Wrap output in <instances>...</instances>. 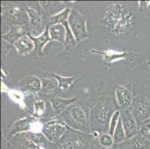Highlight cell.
<instances>
[{"label":"cell","instance_id":"cell-1","mask_svg":"<svg viewBox=\"0 0 150 149\" xmlns=\"http://www.w3.org/2000/svg\"><path fill=\"white\" fill-rule=\"evenodd\" d=\"M116 100L107 95L99 97L91 110V131L93 137L99 136L101 131L109 130V123L113 114L119 110Z\"/></svg>","mask_w":150,"mask_h":149},{"label":"cell","instance_id":"cell-2","mask_svg":"<svg viewBox=\"0 0 150 149\" xmlns=\"http://www.w3.org/2000/svg\"><path fill=\"white\" fill-rule=\"evenodd\" d=\"M93 139L92 134H87L69 128L58 143H50L48 149H99Z\"/></svg>","mask_w":150,"mask_h":149},{"label":"cell","instance_id":"cell-3","mask_svg":"<svg viewBox=\"0 0 150 149\" xmlns=\"http://www.w3.org/2000/svg\"><path fill=\"white\" fill-rule=\"evenodd\" d=\"M88 19L76 9H72L68 19L69 28L73 32L77 43L91 37L87 27Z\"/></svg>","mask_w":150,"mask_h":149},{"label":"cell","instance_id":"cell-4","mask_svg":"<svg viewBox=\"0 0 150 149\" xmlns=\"http://www.w3.org/2000/svg\"><path fill=\"white\" fill-rule=\"evenodd\" d=\"M2 8V18L9 26L27 25L28 18L25 8L19 5H9Z\"/></svg>","mask_w":150,"mask_h":149},{"label":"cell","instance_id":"cell-5","mask_svg":"<svg viewBox=\"0 0 150 149\" xmlns=\"http://www.w3.org/2000/svg\"><path fill=\"white\" fill-rule=\"evenodd\" d=\"M131 113L133 115L138 127L142 123L149 121L150 117V102L144 95H137L134 97Z\"/></svg>","mask_w":150,"mask_h":149},{"label":"cell","instance_id":"cell-6","mask_svg":"<svg viewBox=\"0 0 150 149\" xmlns=\"http://www.w3.org/2000/svg\"><path fill=\"white\" fill-rule=\"evenodd\" d=\"M124 13V5L120 2L111 3L105 9L103 17L101 19L100 23L111 31L120 20Z\"/></svg>","mask_w":150,"mask_h":149},{"label":"cell","instance_id":"cell-7","mask_svg":"<svg viewBox=\"0 0 150 149\" xmlns=\"http://www.w3.org/2000/svg\"><path fill=\"white\" fill-rule=\"evenodd\" d=\"M69 127L64 122L51 121L44 124L41 129V133L50 143H57L67 133Z\"/></svg>","mask_w":150,"mask_h":149},{"label":"cell","instance_id":"cell-8","mask_svg":"<svg viewBox=\"0 0 150 149\" xmlns=\"http://www.w3.org/2000/svg\"><path fill=\"white\" fill-rule=\"evenodd\" d=\"M89 53L100 54L102 57L103 61L107 64H111L115 61L122 59L128 60L130 62H132L134 61L135 57L138 54L137 52H133L123 51L122 52H119L114 51L111 49H106L105 51H99L94 49H90Z\"/></svg>","mask_w":150,"mask_h":149},{"label":"cell","instance_id":"cell-9","mask_svg":"<svg viewBox=\"0 0 150 149\" xmlns=\"http://www.w3.org/2000/svg\"><path fill=\"white\" fill-rule=\"evenodd\" d=\"M65 110L68 116V119L73 123L75 129L81 132V131L87 128L88 125V117L83 107L72 105Z\"/></svg>","mask_w":150,"mask_h":149},{"label":"cell","instance_id":"cell-10","mask_svg":"<svg viewBox=\"0 0 150 149\" xmlns=\"http://www.w3.org/2000/svg\"><path fill=\"white\" fill-rule=\"evenodd\" d=\"M131 83L126 85H118L115 90V100L120 110H129L133 102Z\"/></svg>","mask_w":150,"mask_h":149},{"label":"cell","instance_id":"cell-11","mask_svg":"<svg viewBox=\"0 0 150 149\" xmlns=\"http://www.w3.org/2000/svg\"><path fill=\"white\" fill-rule=\"evenodd\" d=\"M120 111V119L125 133L126 139H131L139 133V128L130 110H122Z\"/></svg>","mask_w":150,"mask_h":149},{"label":"cell","instance_id":"cell-12","mask_svg":"<svg viewBox=\"0 0 150 149\" xmlns=\"http://www.w3.org/2000/svg\"><path fill=\"white\" fill-rule=\"evenodd\" d=\"M114 149H150V140L138 133L120 144L114 145Z\"/></svg>","mask_w":150,"mask_h":149},{"label":"cell","instance_id":"cell-13","mask_svg":"<svg viewBox=\"0 0 150 149\" xmlns=\"http://www.w3.org/2000/svg\"><path fill=\"white\" fill-rule=\"evenodd\" d=\"M134 17V13L133 12L124 13L114 29L110 31L111 34L114 36H122L130 32L132 29Z\"/></svg>","mask_w":150,"mask_h":149},{"label":"cell","instance_id":"cell-14","mask_svg":"<svg viewBox=\"0 0 150 149\" xmlns=\"http://www.w3.org/2000/svg\"><path fill=\"white\" fill-rule=\"evenodd\" d=\"M6 148L8 149H38V146L28 137L27 132L13 136L7 143Z\"/></svg>","mask_w":150,"mask_h":149},{"label":"cell","instance_id":"cell-15","mask_svg":"<svg viewBox=\"0 0 150 149\" xmlns=\"http://www.w3.org/2000/svg\"><path fill=\"white\" fill-rule=\"evenodd\" d=\"M24 8H25L27 15H28V23H29L30 26L28 27V28H31V32L36 33L38 31V32H40V34L41 35L45 31L46 26H44L42 24L40 15L34 8L28 6H25Z\"/></svg>","mask_w":150,"mask_h":149},{"label":"cell","instance_id":"cell-16","mask_svg":"<svg viewBox=\"0 0 150 149\" xmlns=\"http://www.w3.org/2000/svg\"><path fill=\"white\" fill-rule=\"evenodd\" d=\"M36 121L34 117H25L15 121L8 132V136L13 137L20 133H26L31 130V124Z\"/></svg>","mask_w":150,"mask_h":149},{"label":"cell","instance_id":"cell-17","mask_svg":"<svg viewBox=\"0 0 150 149\" xmlns=\"http://www.w3.org/2000/svg\"><path fill=\"white\" fill-rule=\"evenodd\" d=\"M28 34V27L27 25H13L10 27L7 34L2 35V40L7 43L13 45L18 39Z\"/></svg>","mask_w":150,"mask_h":149},{"label":"cell","instance_id":"cell-18","mask_svg":"<svg viewBox=\"0 0 150 149\" xmlns=\"http://www.w3.org/2000/svg\"><path fill=\"white\" fill-rule=\"evenodd\" d=\"M13 47L17 53L21 55H26L33 51L35 48V43L28 35L22 37L13 43Z\"/></svg>","mask_w":150,"mask_h":149},{"label":"cell","instance_id":"cell-19","mask_svg":"<svg viewBox=\"0 0 150 149\" xmlns=\"http://www.w3.org/2000/svg\"><path fill=\"white\" fill-rule=\"evenodd\" d=\"M76 101H77V98H60V97H54L50 99L53 110H54V113L56 115L62 113L64 110H66Z\"/></svg>","mask_w":150,"mask_h":149},{"label":"cell","instance_id":"cell-20","mask_svg":"<svg viewBox=\"0 0 150 149\" xmlns=\"http://www.w3.org/2000/svg\"><path fill=\"white\" fill-rule=\"evenodd\" d=\"M49 33L52 41H58L62 44H64L66 39V28L64 25H49Z\"/></svg>","mask_w":150,"mask_h":149},{"label":"cell","instance_id":"cell-21","mask_svg":"<svg viewBox=\"0 0 150 149\" xmlns=\"http://www.w3.org/2000/svg\"><path fill=\"white\" fill-rule=\"evenodd\" d=\"M20 86L25 91L37 93L42 89L41 79L35 76H28L22 81Z\"/></svg>","mask_w":150,"mask_h":149},{"label":"cell","instance_id":"cell-22","mask_svg":"<svg viewBox=\"0 0 150 149\" xmlns=\"http://www.w3.org/2000/svg\"><path fill=\"white\" fill-rule=\"evenodd\" d=\"M28 35L35 43V49H38L40 54L43 55V50L44 49L45 46L49 42L52 41L50 36V33H49V26H46L45 31L42 33L41 35H38V37H34L32 35H29V34H28Z\"/></svg>","mask_w":150,"mask_h":149},{"label":"cell","instance_id":"cell-23","mask_svg":"<svg viewBox=\"0 0 150 149\" xmlns=\"http://www.w3.org/2000/svg\"><path fill=\"white\" fill-rule=\"evenodd\" d=\"M71 11H72L71 8H66L62 11L59 12L56 14L52 15L49 18L50 25L54 24H64V23L67 22Z\"/></svg>","mask_w":150,"mask_h":149},{"label":"cell","instance_id":"cell-24","mask_svg":"<svg viewBox=\"0 0 150 149\" xmlns=\"http://www.w3.org/2000/svg\"><path fill=\"white\" fill-rule=\"evenodd\" d=\"M51 78H54L57 81L58 84V88L62 92H65L69 90L75 81V77H64L58 76V74H52Z\"/></svg>","mask_w":150,"mask_h":149},{"label":"cell","instance_id":"cell-25","mask_svg":"<svg viewBox=\"0 0 150 149\" xmlns=\"http://www.w3.org/2000/svg\"><path fill=\"white\" fill-rule=\"evenodd\" d=\"M41 90L45 94H50L54 92L57 87V81L54 78H41Z\"/></svg>","mask_w":150,"mask_h":149},{"label":"cell","instance_id":"cell-26","mask_svg":"<svg viewBox=\"0 0 150 149\" xmlns=\"http://www.w3.org/2000/svg\"><path fill=\"white\" fill-rule=\"evenodd\" d=\"M63 25L66 28V39H65V43L64 46H65L66 49H73L77 45V41H76L73 32H72L70 28H69L68 21L64 23Z\"/></svg>","mask_w":150,"mask_h":149},{"label":"cell","instance_id":"cell-27","mask_svg":"<svg viewBox=\"0 0 150 149\" xmlns=\"http://www.w3.org/2000/svg\"><path fill=\"white\" fill-rule=\"evenodd\" d=\"M98 143L103 149L111 148L114 146L113 136L108 133H102L98 137Z\"/></svg>","mask_w":150,"mask_h":149},{"label":"cell","instance_id":"cell-28","mask_svg":"<svg viewBox=\"0 0 150 149\" xmlns=\"http://www.w3.org/2000/svg\"><path fill=\"white\" fill-rule=\"evenodd\" d=\"M113 138H114V145L120 144V143H123L124 141L126 140L125 131H124V128L123 126H122V121H121L120 118L118 125H117L115 131H114V135H113Z\"/></svg>","mask_w":150,"mask_h":149},{"label":"cell","instance_id":"cell-29","mask_svg":"<svg viewBox=\"0 0 150 149\" xmlns=\"http://www.w3.org/2000/svg\"><path fill=\"white\" fill-rule=\"evenodd\" d=\"M120 118V110H118L113 114L112 117L110 119V123H109L108 133L111 136L114 135L116 128H117L118 122H119Z\"/></svg>","mask_w":150,"mask_h":149},{"label":"cell","instance_id":"cell-30","mask_svg":"<svg viewBox=\"0 0 150 149\" xmlns=\"http://www.w3.org/2000/svg\"><path fill=\"white\" fill-rule=\"evenodd\" d=\"M139 133L144 137L147 138L150 140V122L149 121H146L145 122L142 123L141 125L138 127Z\"/></svg>","mask_w":150,"mask_h":149},{"label":"cell","instance_id":"cell-31","mask_svg":"<svg viewBox=\"0 0 150 149\" xmlns=\"http://www.w3.org/2000/svg\"><path fill=\"white\" fill-rule=\"evenodd\" d=\"M45 104L42 101H38L35 103V117H40L44 111Z\"/></svg>","mask_w":150,"mask_h":149},{"label":"cell","instance_id":"cell-32","mask_svg":"<svg viewBox=\"0 0 150 149\" xmlns=\"http://www.w3.org/2000/svg\"><path fill=\"white\" fill-rule=\"evenodd\" d=\"M2 58H5L6 57V54L8 53L9 50L11 49L12 46H13V45L10 44V43H7L6 42V45H5V42L2 40Z\"/></svg>","mask_w":150,"mask_h":149},{"label":"cell","instance_id":"cell-33","mask_svg":"<svg viewBox=\"0 0 150 149\" xmlns=\"http://www.w3.org/2000/svg\"><path fill=\"white\" fill-rule=\"evenodd\" d=\"M150 5V1H140L139 2V11L141 13H145L148 11Z\"/></svg>","mask_w":150,"mask_h":149},{"label":"cell","instance_id":"cell-34","mask_svg":"<svg viewBox=\"0 0 150 149\" xmlns=\"http://www.w3.org/2000/svg\"><path fill=\"white\" fill-rule=\"evenodd\" d=\"M146 64H147V65L149 66H150V59H149V60H148V61H147Z\"/></svg>","mask_w":150,"mask_h":149},{"label":"cell","instance_id":"cell-35","mask_svg":"<svg viewBox=\"0 0 150 149\" xmlns=\"http://www.w3.org/2000/svg\"><path fill=\"white\" fill-rule=\"evenodd\" d=\"M108 149H114V147H113V148H108Z\"/></svg>","mask_w":150,"mask_h":149},{"label":"cell","instance_id":"cell-36","mask_svg":"<svg viewBox=\"0 0 150 149\" xmlns=\"http://www.w3.org/2000/svg\"><path fill=\"white\" fill-rule=\"evenodd\" d=\"M149 122H150V117H149Z\"/></svg>","mask_w":150,"mask_h":149},{"label":"cell","instance_id":"cell-37","mask_svg":"<svg viewBox=\"0 0 150 149\" xmlns=\"http://www.w3.org/2000/svg\"><path fill=\"white\" fill-rule=\"evenodd\" d=\"M89 149H93V148H89Z\"/></svg>","mask_w":150,"mask_h":149},{"label":"cell","instance_id":"cell-38","mask_svg":"<svg viewBox=\"0 0 150 149\" xmlns=\"http://www.w3.org/2000/svg\"><path fill=\"white\" fill-rule=\"evenodd\" d=\"M6 149H8V148H6Z\"/></svg>","mask_w":150,"mask_h":149}]
</instances>
